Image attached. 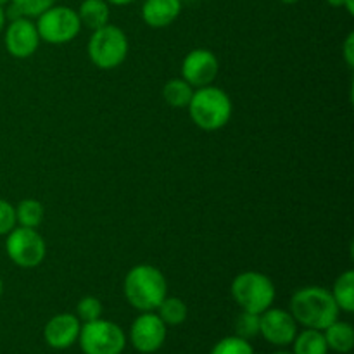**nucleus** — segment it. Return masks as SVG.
Here are the masks:
<instances>
[{
	"mask_svg": "<svg viewBox=\"0 0 354 354\" xmlns=\"http://www.w3.org/2000/svg\"><path fill=\"white\" fill-rule=\"evenodd\" d=\"M339 306L332 292L324 287L310 286L297 290L290 299V315L299 325L315 330H325L339 317Z\"/></svg>",
	"mask_w": 354,
	"mask_h": 354,
	"instance_id": "f257e3e1",
	"label": "nucleus"
},
{
	"mask_svg": "<svg viewBox=\"0 0 354 354\" xmlns=\"http://www.w3.org/2000/svg\"><path fill=\"white\" fill-rule=\"evenodd\" d=\"M168 296V283L161 270L152 265H137L124 277V297L138 311H156Z\"/></svg>",
	"mask_w": 354,
	"mask_h": 354,
	"instance_id": "f03ea898",
	"label": "nucleus"
},
{
	"mask_svg": "<svg viewBox=\"0 0 354 354\" xmlns=\"http://www.w3.org/2000/svg\"><path fill=\"white\" fill-rule=\"evenodd\" d=\"M187 107L194 123L204 131L220 130L232 118L230 97L225 90L213 85L196 90Z\"/></svg>",
	"mask_w": 354,
	"mask_h": 354,
	"instance_id": "7ed1b4c3",
	"label": "nucleus"
},
{
	"mask_svg": "<svg viewBox=\"0 0 354 354\" xmlns=\"http://www.w3.org/2000/svg\"><path fill=\"white\" fill-rule=\"evenodd\" d=\"M230 290L242 311L256 315H261L272 308L277 294L272 280L258 272H244L235 277Z\"/></svg>",
	"mask_w": 354,
	"mask_h": 354,
	"instance_id": "20e7f679",
	"label": "nucleus"
},
{
	"mask_svg": "<svg viewBox=\"0 0 354 354\" xmlns=\"http://www.w3.org/2000/svg\"><path fill=\"white\" fill-rule=\"evenodd\" d=\"M88 57L99 69H114L124 62L128 55V38L121 28L107 23L93 31L88 40Z\"/></svg>",
	"mask_w": 354,
	"mask_h": 354,
	"instance_id": "39448f33",
	"label": "nucleus"
},
{
	"mask_svg": "<svg viewBox=\"0 0 354 354\" xmlns=\"http://www.w3.org/2000/svg\"><path fill=\"white\" fill-rule=\"evenodd\" d=\"M78 341L85 354H121L127 346V335L114 322L97 318L82 325Z\"/></svg>",
	"mask_w": 354,
	"mask_h": 354,
	"instance_id": "423d86ee",
	"label": "nucleus"
},
{
	"mask_svg": "<svg viewBox=\"0 0 354 354\" xmlns=\"http://www.w3.org/2000/svg\"><path fill=\"white\" fill-rule=\"evenodd\" d=\"M37 30L40 40L52 45H62L76 38L82 30L78 12L68 6H52L38 16Z\"/></svg>",
	"mask_w": 354,
	"mask_h": 354,
	"instance_id": "0eeeda50",
	"label": "nucleus"
},
{
	"mask_svg": "<svg viewBox=\"0 0 354 354\" xmlns=\"http://www.w3.org/2000/svg\"><path fill=\"white\" fill-rule=\"evenodd\" d=\"M6 249L14 265L21 268H35L40 265L47 254L44 237L35 228H12L7 234Z\"/></svg>",
	"mask_w": 354,
	"mask_h": 354,
	"instance_id": "6e6552de",
	"label": "nucleus"
},
{
	"mask_svg": "<svg viewBox=\"0 0 354 354\" xmlns=\"http://www.w3.org/2000/svg\"><path fill=\"white\" fill-rule=\"evenodd\" d=\"M166 341V325L154 311H144L135 318L130 328V342L138 353L159 351Z\"/></svg>",
	"mask_w": 354,
	"mask_h": 354,
	"instance_id": "1a4fd4ad",
	"label": "nucleus"
},
{
	"mask_svg": "<svg viewBox=\"0 0 354 354\" xmlns=\"http://www.w3.org/2000/svg\"><path fill=\"white\" fill-rule=\"evenodd\" d=\"M259 334L270 344L283 348L292 344L294 337L297 335V322L289 311L268 308L259 315Z\"/></svg>",
	"mask_w": 354,
	"mask_h": 354,
	"instance_id": "9d476101",
	"label": "nucleus"
},
{
	"mask_svg": "<svg viewBox=\"0 0 354 354\" xmlns=\"http://www.w3.org/2000/svg\"><path fill=\"white\" fill-rule=\"evenodd\" d=\"M218 69H220V64L213 52L207 48H194L182 62V78L189 85L201 88L214 82Z\"/></svg>",
	"mask_w": 354,
	"mask_h": 354,
	"instance_id": "9b49d317",
	"label": "nucleus"
},
{
	"mask_svg": "<svg viewBox=\"0 0 354 354\" xmlns=\"http://www.w3.org/2000/svg\"><path fill=\"white\" fill-rule=\"evenodd\" d=\"M40 45V35H38L37 24L26 17H16L7 26L6 31V47L10 55L17 59H26L37 52Z\"/></svg>",
	"mask_w": 354,
	"mask_h": 354,
	"instance_id": "f8f14e48",
	"label": "nucleus"
},
{
	"mask_svg": "<svg viewBox=\"0 0 354 354\" xmlns=\"http://www.w3.org/2000/svg\"><path fill=\"white\" fill-rule=\"evenodd\" d=\"M80 328H82V324L76 315H55L45 324L44 339L52 349H68L78 341Z\"/></svg>",
	"mask_w": 354,
	"mask_h": 354,
	"instance_id": "ddd939ff",
	"label": "nucleus"
},
{
	"mask_svg": "<svg viewBox=\"0 0 354 354\" xmlns=\"http://www.w3.org/2000/svg\"><path fill=\"white\" fill-rule=\"evenodd\" d=\"M182 0H145L142 19L151 28H166L182 12Z\"/></svg>",
	"mask_w": 354,
	"mask_h": 354,
	"instance_id": "4468645a",
	"label": "nucleus"
},
{
	"mask_svg": "<svg viewBox=\"0 0 354 354\" xmlns=\"http://www.w3.org/2000/svg\"><path fill=\"white\" fill-rule=\"evenodd\" d=\"M82 26L88 30H99L109 23V3L106 0H83L80 9L76 10Z\"/></svg>",
	"mask_w": 354,
	"mask_h": 354,
	"instance_id": "2eb2a0df",
	"label": "nucleus"
},
{
	"mask_svg": "<svg viewBox=\"0 0 354 354\" xmlns=\"http://www.w3.org/2000/svg\"><path fill=\"white\" fill-rule=\"evenodd\" d=\"M322 332H324V337H325V342H327L328 349L341 354L351 353L354 346V330L351 324L335 320L334 324H330L325 330Z\"/></svg>",
	"mask_w": 354,
	"mask_h": 354,
	"instance_id": "dca6fc26",
	"label": "nucleus"
},
{
	"mask_svg": "<svg viewBox=\"0 0 354 354\" xmlns=\"http://www.w3.org/2000/svg\"><path fill=\"white\" fill-rule=\"evenodd\" d=\"M292 354H327L328 346L325 342L324 332L306 328L299 332L292 341Z\"/></svg>",
	"mask_w": 354,
	"mask_h": 354,
	"instance_id": "f3484780",
	"label": "nucleus"
},
{
	"mask_svg": "<svg viewBox=\"0 0 354 354\" xmlns=\"http://www.w3.org/2000/svg\"><path fill=\"white\" fill-rule=\"evenodd\" d=\"M332 297H334L335 304L339 310L346 311V313H353L354 311V272L348 270L342 273L334 283V290H332Z\"/></svg>",
	"mask_w": 354,
	"mask_h": 354,
	"instance_id": "a211bd4d",
	"label": "nucleus"
},
{
	"mask_svg": "<svg viewBox=\"0 0 354 354\" xmlns=\"http://www.w3.org/2000/svg\"><path fill=\"white\" fill-rule=\"evenodd\" d=\"M192 95V85H189L183 78L169 80V82H166L165 88H162V97H165V100L171 107H176V109H183V107L189 106Z\"/></svg>",
	"mask_w": 354,
	"mask_h": 354,
	"instance_id": "6ab92c4d",
	"label": "nucleus"
},
{
	"mask_svg": "<svg viewBox=\"0 0 354 354\" xmlns=\"http://www.w3.org/2000/svg\"><path fill=\"white\" fill-rule=\"evenodd\" d=\"M158 315L165 325H171V327H176V325H182L183 322L189 317V308L183 303L180 297H168L166 296L162 299V303L158 306Z\"/></svg>",
	"mask_w": 354,
	"mask_h": 354,
	"instance_id": "aec40b11",
	"label": "nucleus"
},
{
	"mask_svg": "<svg viewBox=\"0 0 354 354\" xmlns=\"http://www.w3.org/2000/svg\"><path fill=\"white\" fill-rule=\"evenodd\" d=\"M44 221V206L37 199H24L16 207V223L19 227L37 228Z\"/></svg>",
	"mask_w": 354,
	"mask_h": 354,
	"instance_id": "412c9836",
	"label": "nucleus"
},
{
	"mask_svg": "<svg viewBox=\"0 0 354 354\" xmlns=\"http://www.w3.org/2000/svg\"><path fill=\"white\" fill-rule=\"evenodd\" d=\"M211 354H254V349L249 344V341L239 337V335H230V337L221 339L211 349Z\"/></svg>",
	"mask_w": 354,
	"mask_h": 354,
	"instance_id": "4be33fe9",
	"label": "nucleus"
},
{
	"mask_svg": "<svg viewBox=\"0 0 354 354\" xmlns=\"http://www.w3.org/2000/svg\"><path fill=\"white\" fill-rule=\"evenodd\" d=\"M235 332L239 337L245 339V341L256 337L259 334V315L242 311L235 320Z\"/></svg>",
	"mask_w": 354,
	"mask_h": 354,
	"instance_id": "5701e85b",
	"label": "nucleus"
},
{
	"mask_svg": "<svg viewBox=\"0 0 354 354\" xmlns=\"http://www.w3.org/2000/svg\"><path fill=\"white\" fill-rule=\"evenodd\" d=\"M52 6H55V0H12V10L17 16L38 17Z\"/></svg>",
	"mask_w": 354,
	"mask_h": 354,
	"instance_id": "b1692460",
	"label": "nucleus"
},
{
	"mask_svg": "<svg viewBox=\"0 0 354 354\" xmlns=\"http://www.w3.org/2000/svg\"><path fill=\"white\" fill-rule=\"evenodd\" d=\"M102 303L97 297L86 296L76 306V315L82 322H92L102 317Z\"/></svg>",
	"mask_w": 354,
	"mask_h": 354,
	"instance_id": "393cba45",
	"label": "nucleus"
},
{
	"mask_svg": "<svg viewBox=\"0 0 354 354\" xmlns=\"http://www.w3.org/2000/svg\"><path fill=\"white\" fill-rule=\"evenodd\" d=\"M16 227V207L0 199V235H7Z\"/></svg>",
	"mask_w": 354,
	"mask_h": 354,
	"instance_id": "a878e982",
	"label": "nucleus"
},
{
	"mask_svg": "<svg viewBox=\"0 0 354 354\" xmlns=\"http://www.w3.org/2000/svg\"><path fill=\"white\" fill-rule=\"evenodd\" d=\"M344 59H346V64L349 68H353L354 64V33H349L348 38L344 41Z\"/></svg>",
	"mask_w": 354,
	"mask_h": 354,
	"instance_id": "bb28decb",
	"label": "nucleus"
},
{
	"mask_svg": "<svg viewBox=\"0 0 354 354\" xmlns=\"http://www.w3.org/2000/svg\"><path fill=\"white\" fill-rule=\"evenodd\" d=\"M106 2L111 3V6H130L135 0H106Z\"/></svg>",
	"mask_w": 354,
	"mask_h": 354,
	"instance_id": "cd10ccee",
	"label": "nucleus"
},
{
	"mask_svg": "<svg viewBox=\"0 0 354 354\" xmlns=\"http://www.w3.org/2000/svg\"><path fill=\"white\" fill-rule=\"evenodd\" d=\"M344 9L348 10L349 16H353V14H354V0H346V2H344Z\"/></svg>",
	"mask_w": 354,
	"mask_h": 354,
	"instance_id": "c85d7f7f",
	"label": "nucleus"
},
{
	"mask_svg": "<svg viewBox=\"0 0 354 354\" xmlns=\"http://www.w3.org/2000/svg\"><path fill=\"white\" fill-rule=\"evenodd\" d=\"M325 2H327L328 6H332V7H344L346 0H325Z\"/></svg>",
	"mask_w": 354,
	"mask_h": 354,
	"instance_id": "c756f323",
	"label": "nucleus"
},
{
	"mask_svg": "<svg viewBox=\"0 0 354 354\" xmlns=\"http://www.w3.org/2000/svg\"><path fill=\"white\" fill-rule=\"evenodd\" d=\"M3 24H6V10L0 6V31L3 30Z\"/></svg>",
	"mask_w": 354,
	"mask_h": 354,
	"instance_id": "7c9ffc66",
	"label": "nucleus"
},
{
	"mask_svg": "<svg viewBox=\"0 0 354 354\" xmlns=\"http://www.w3.org/2000/svg\"><path fill=\"white\" fill-rule=\"evenodd\" d=\"M272 354H292V351H286V349H280V351H275Z\"/></svg>",
	"mask_w": 354,
	"mask_h": 354,
	"instance_id": "2f4dec72",
	"label": "nucleus"
},
{
	"mask_svg": "<svg viewBox=\"0 0 354 354\" xmlns=\"http://www.w3.org/2000/svg\"><path fill=\"white\" fill-rule=\"evenodd\" d=\"M280 2H283V3H296V2H299V0H280Z\"/></svg>",
	"mask_w": 354,
	"mask_h": 354,
	"instance_id": "473e14b6",
	"label": "nucleus"
},
{
	"mask_svg": "<svg viewBox=\"0 0 354 354\" xmlns=\"http://www.w3.org/2000/svg\"><path fill=\"white\" fill-rule=\"evenodd\" d=\"M2 290H3V282L2 279H0V296H2Z\"/></svg>",
	"mask_w": 354,
	"mask_h": 354,
	"instance_id": "72a5a7b5",
	"label": "nucleus"
},
{
	"mask_svg": "<svg viewBox=\"0 0 354 354\" xmlns=\"http://www.w3.org/2000/svg\"><path fill=\"white\" fill-rule=\"evenodd\" d=\"M182 2H183V0H182ZM189 2H194V0H189Z\"/></svg>",
	"mask_w": 354,
	"mask_h": 354,
	"instance_id": "f704fd0d",
	"label": "nucleus"
}]
</instances>
